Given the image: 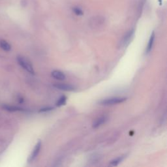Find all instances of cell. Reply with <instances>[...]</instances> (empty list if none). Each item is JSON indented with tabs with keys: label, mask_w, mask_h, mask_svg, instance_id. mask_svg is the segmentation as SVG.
<instances>
[{
	"label": "cell",
	"mask_w": 167,
	"mask_h": 167,
	"mask_svg": "<svg viewBox=\"0 0 167 167\" xmlns=\"http://www.w3.org/2000/svg\"><path fill=\"white\" fill-rule=\"evenodd\" d=\"M41 141H39L37 144L35 145L34 149H33L31 154L30 155V157H29V159H28V162H32L33 161H34V160L35 159V158L37 157V155H39V151L40 150H41Z\"/></svg>",
	"instance_id": "3"
},
{
	"label": "cell",
	"mask_w": 167,
	"mask_h": 167,
	"mask_svg": "<svg viewBox=\"0 0 167 167\" xmlns=\"http://www.w3.org/2000/svg\"><path fill=\"white\" fill-rule=\"evenodd\" d=\"M2 108L9 112H17V111H25V110L21 107H18L16 106H12L9 104H3Z\"/></svg>",
	"instance_id": "6"
},
{
	"label": "cell",
	"mask_w": 167,
	"mask_h": 167,
	"mask_svg": "<svg viewBox=\"0 0 167 167\" xmlns=\"http://www.w3.org/2000/svg\"><path fill=\"white\" fill-rule=\"evenodd\" d=\"M123 159H124V157L122 156V157H118V158H116L115 159H114L110 163V165H111V166H117L123 161Z\"/></svg>",
	"instance_id": "11"
},
{
	"label": "cell",
	"mask_w": 167,
	"mask_h": 167,
	"mask_svg": "<svg viewBox=\"0 0 167 167\" xmlns=\"http://www.w3.org/2000/svg\"><path fill=\"white\" fill-rule=\"evenodd\" d=\"M134 34H135V30H130L129 32L127 33L126 35L123 37L122 41V46H128L130 43V42L131 41L133 36H134Z\"/></svg>",
	"instance_id": "4"
},
{
	"label": "cell",
	"mask_w": 167,
	"mask_h": 167,
	"mask_svg": "<svg viewBox=\"0 0 167 167\" xmlns=\"http://www.w3.org/2000/svg\"><path fill=\"white\" fill-rule=\"evenodd\" d=\"M155 37V33H154V32H153V33H151V36H150V40H149L148 46H147V48H146V54H148V53H149V52L151 50L152 47H153V43H154Z\"/></svg>",
	"instance_id": "9"
},
{
	"label": "cell",
	"mask_w": 167,
	"mask_h": 167,
	"mask_svg": "<svg viewBox=\"0 0 167 167\" xmlns=\"http://www.w3.org/2000/svg\"><path fill=\"white\" fill-rule=\"evenodd\" d=\"M53 110L52 107H45V108H43L41 110H39V112H49Z\"/></svg>",
	"instance_id": "14"
},
{
	"label": "cell",
	"mask_w": 167,
	"mask_h": 167,
	"mask_svg": "<svg viewBox=\"0 0 167 167\" xmlns=\"http://www.w3.org/2000/svg\"><path fill=\"white\" fill-rule=\"evenodd\" d=\"M0 47L5 52H9L11 49V46L10 44L5 40H0Z\"/></svg>",
	"instance_id": "10"
},
{
	"label": "cell",
	"mask_w": 167,
	"mask_h": 167,
	"mask_svg": "<svg viewBox=\"0 0 167 167\" xmlns=\"http://www.w3.org/2000/svg\"><path fill=\"white\" fill-rule=\"evenodd\" d=\"M52 77L55 79L59 80V81H63L65 78V75L64 73L58 70H55L52 72Z\"/></svg>",
	"instance_id": "7"
},
{
	"label": "cell",
	"mask_w": 167,
	"mask_h": 167,
	"mask_svg": "<svg viewBox=\"0 0 167 167\" xmlns=\"http://www.w3.org/2000/svg\"><path fill=\"white\" fill-rule=\"evenodd\" d=\"M54 87L56 89L63 90L65 91H72L75 90L74 86H72L70 84H54Z\"/></svg>",
	"instance_id": "5"
},
{
	"label": "cell",
	"mask_w": 167,
	"mask_h": 167,
	"mask_svg": "<svg viewBox=\"0 0 167 167\" xmlns=\"http://www.w3.org/2000/svg\"><path fill=\"white\" fill-rule=\"evenodd\" d=\"M127 100V98L125 97H112L109 99H106L102 100L101 101L99 102L100 104L102 105H113L116 104L122 103L125 101Z\"/></svg>",
	"instance_id": "2"
},
{
	"label": "cell",
	"mask_w": 167,
	"mask_h": 167,
	"mask_svg": "<svg viewBox=\"0 0 167 167\" xmlns=\"http://www.w3.org/2000/svg\"><path fill=\"white\" fill-rule=\"evenodd\" d=\"M66 101H67V97L63 95L59 99L58 102L56 103V105L58 106H61L65 105L66 104Z\"/></svg>",
	"instance_id": "12"
},
{
	"label": "cell",
	"mask_w": 167,
	"mask_h": 167,
	"mask_svg": "<svg viewBox=\"0 0 167 167\" xmlns=\"http://www.w3.org/2000/svg\"><path fill=\"white\" fill-rule=\"evenodd\" d=\"M72 11L74 12L75 14L77 16H82L84 15L83 11L82 10V9L78 7H73Z\"/></svg>",
	"instance_id": "13"
},
{
	"label": "cell",
	"mask_w": 167,
	"mask_h": 167,
	"mask_svg": "<svg viewBox=\"0 0 167 167\" xmlns=\"http://www.w3.org/2000/svg\"><path fill=\"white\" fill-rule=\"evenodd\" d=\"M106 120H107V118H106V117H105V116H103V117L98 118L97 119L95 120L94 122H93V128H99V126H101V125L104 123L106 122Z\"/></svg>",
	"instance_id": "8"
},
{
	"label": "cell",
	"mask_w": 167,
	"mask_h": 167,
	"mask_svg": "<svg viewBox=\"0 0 167 167\" xmlns=\"http://www.w3.org/2000/svg\"><path fill=\"white\" fill-rule=\"evenodd\" d=\"M17 61L19 65H21L23 69L27 71L28 72L31 73L32 75L35 74L34 69H33V66L30 62H29L27 59H26L23 56H18L17 57Z\"/></svg>",
	"instance_id": "1"
}]
</instances>
